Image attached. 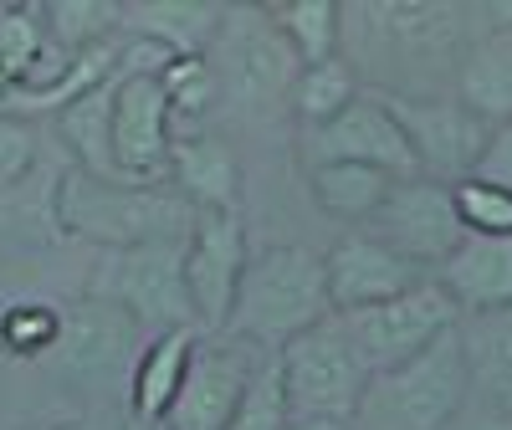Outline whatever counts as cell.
Returning <instances> with one entry per match:
<instances>
[{"instance_id":"6da1fadb","label":"cell","mask_w":512,"mask_h":430,"mask_svg":"<svg viewBox=\"0 0 512 430\" xmlns=\"http://www.w3.org/2000/svg\"><path fill=\"white\" fill-rule=\"evenodd\" d=\"M482 36V16L466 6H420V0H364L344 6L349 67L379 98H446L461 62Z\"/></svg>"},{"instance_id":"7a4b0ae2","label":"cell","mask_w":512,"mask_h":430,"mask_svg":"<svg viewBox=\"0 0 512 430\" xmlns=\"http://www.w3.org/2000/svg\"><path fill=\"white\" fill-rule=\"evenodd\" d=\"M328 318H338V313H333V297H328L323 256L308 251V246L282 241V246H267V251H251L226 333L251 343V349L282 354L292 338L313 333Z\"/></svg>"},{"instance_id":"3957f363","label":"cell","mask_w":512,"mask_h":430,"mask_svg":"<svg viewBox=\"0 0 512 430\" xmlns=\"http://www.w3.org/2000/svg\"><path fill=\"white\" fill-rule=\"evenodd\" d=\"M57 221L67 236L98 251H128L149 241H190L195 205L175 185H118L93 180L88 169H62Z\"/></svg>"},{"instance_id":"277c9868","label":"cell","mask_w":512,"mask_h":430,"mask_svg":"<svg viewBox=\"0 0 512 430\" xmlns=\"http://www.w3.org/2000/svg\"><path fill=\"white\" fill-rule=\"evenodd\" d=\"M210 72L236 118H277L292 108V88L303 77V57L262 6H226V21L210 41Z\"/></svg>"},{"instance_id":"5b68a950","label":"cell","mask_w":512,"mask_h":430,"mask_svg":"<svg viewBox=\"0 0 512 430\" xmlns=\"http://www.w3.org/2000/svg\"><path fill=\"white\" fill-rule=\"evenodd\" d=\"M466 400H472V374L451 328L410 364L369 379L354 430H446Z\"/></svg>"},{"instance_id":"8992f818","label":"cell","mask_w":512,"mask_h":430,"mask_svg":"<svg viewBox=\"0 0 512 430\" xmlns=\"http://www.w3.org/2000/svg\"><path fill=\"white\" fill-rule=\"evenodd\" d=\"M169 52L144 36L123 41V82L113 98V159L123 185H169V149H175V108L159 72Z\"/></svg>"},{"instance_id":"52a82bcc","label":"cell","mask_w":512,"mask_h":430,"mask_svg":"<svg viewBox=\"0 0 512 430\" xmlns=\"http://www.w3.org/2000/svg\"><path fill=\"white\" fill-rule=\"evenodd\" d=\"M82 297L123 308L139 328H200L190 292H185V241H149L128 251H98V262L82 282Z\"/></svg>"},{"instance_id":"ba28073f","label":"cell","mask_w":512,"mask_h":430,"mask_svg":"<svg viewBox=\"0 0 512 430\" xmlns=\"http://www.w3.org/2000/svg\"><path fill=\"white\" fill-rule=\"evenodd\" d=\"M277 359H282L292 420H354L359 415V400L369 390V369L354 354V343L338 318L318 323L303 338H292Z\"/></svg>"},{"instance_id":"9c48e42d","label":"cell","mask_w":512,"mask_h":430,"mask_svg":"<svg viewBox=\"0 0 512 430\" xmlns=\"http://www.w3.org/2000/svg\"><path fill=\"white\" fill-rule=\"evenodd\" d=\"M338 323H344L354 354L364 359V369H369V379H374V374H390V369L410 364L415 354L431 349L441 333H451V328L461 323V308L451 303V292H446L436 277H425L420 287L390 297V303L344 313Z\"/></svg>"},{"instance_id":"30bf717a","label":"cell","mask_w":512,"mask_h":430,"mask_svg":"<svg viewBox=\"0 0 512 430\" xmlns=\"http://www.w3.org/2000/svg\"><path fill=\"white\" fill-rule=\"evenodd\" d=\"M246 262L251 241L241 226V210H195V226L185 241V292L200 333H226Z\"/></svg>"},{"instance_id":"8fae6325","label":"cell","mask_w":512,"mask_h":430,"mask_svg":"<svg viewBox=\"0 0 512 430\" xmlns=\"http://www.w3.org/2000/svg\"><path fill=\"white\" fill-rule=\"evenodd\" d=\"M384 103H390L395 123L405 128L425 180H436V185L472 180V169L492 139L487 118H477L456 93H446V98H384Z\"/></svg>"},{"instance_id":"7c38bea8","label":"cell","mask_w":512,"mask_h":430,"mask_svg":"<svg viewBox=\"0 0 512 430\" xmlns=\"http://www.w3.org/2000/svg\"><path fill=\"white\" fill-rule=\"evenodd\" d=\"M297 149H303L308 169L313 164H369V169H384L390 180H420L415 149L379 93H364L323 128H303Z\"/></svg>"},{"instance_id":"4fadbf2b","label":"cell","mask_w":512,"mask_h":430,"mask_svg":"<svg viewBox=\"0 0 512 430\" xmlns=\"http://www.w3.org/2000/svg\"><path fill=\"white\" fill-rule=\"evenodd\" d=\"M364 231H374L390 251H400L405 262H415L425 272H436L446 256L466 241V221L456 210L451 185H436L425 175L420 180H400L390 190V200H384V210Z\"/></svg>"},{"instance_id":"5bb4252c","label":"cell","mask_w":512,"mask_h":430,"mask_svg":"<svg viewBox=\"0 0 512 430\" xmlns=\"http://www.w3.org/2000/svg\"><path fill=\"white\" fill-rule=\"evenodd\" d=\"M262 354L267 349H251V343H241L231 333H205L195 343L180 400L164 415V430H226Z\"/></svg>"},{"instance_id":"9a60e30c","label":"cell","mask_w":512,"mask_h":430,"mask_svg":"<svg viewBox=\"0 0 512 430\" xmlns=\"http://www.w3.org/2000/svg\"><path fill=\"white\" fill-rule=\"evenodd\" d=\"M323 272H328V297H333V313L344 318V313H359V308H379V303H390V297L420 287L425 267L405 262L400 251H390L374 231H349V236H338L323 256Z\"/></svg>"},{"instance_id":"2e32d148","label":"cell","mask_w":512,"mask_h":430,"mask_svg":"<svg viewBox=\"0 0 512 430\" xmlns=\"http://www.w3.org/2000/svg\"><path fill=\"white\" fill-rule=\"evenodd\" d=\"M134 333L139 323L128 318L123 308H108V303H93V297H77V303L62 308V338L52 359L67 369V374H113V369H134Z\"/></svg>"},{"instance_id":"e0dca14e","label":"cell","mask_w":512,"mask_h":430,"mask_svg":"<svg viewBox=\"0 0 512 430\" xmlns=\"http://www.w3.org/2000/svg\"><path fill=\"white\" fill-rule=\"evenodd\" d=\"M169 185L195 210H241V154L231 139L205 128H175L169 149Z\"/></svg>"},{"instance_id":"ac0fdd59","label":"cell","mask_w":512,"mask_h":430,"mask_svg":"<svg viewBox=\"0 0 512 430\" xmlns=\"http://www.w3.org/2000/svg\"><path fill=\"white\" fill-rule=\"evenodd\" d=\"M451 303L466 313H492V308H512V236H472L446 256L431 272Z\"/></svg>"},{"instance_id":"d6986e66","label":"cell","mask_w":512,"mask_h":430,"mask_svg":"<svg viewBox=\"0 0 512 430\" xmlns=\"http://www.w3.org/2000/svg\"><path fill=\"white\" fill-rule=\"evenodd\" d=\"M195 343H200V328H169V333L144 343L134 369H128V415L164 425L169 405L180 400V384L190 374Z\"/></svg>"},{"instance_id":"ffe728a7","label":"cell","mask_w":512,"mask_h":430,"mask_svg":"<svg viewBox=\"0 0 512 430\" xmlns=\"http://www.w3.org/2000/svg\"><path fill=\"white\" fill-rule=\"evenodd\" d=\"M456 338L466 354V374H472V395L512 410V308L466 313L456 323Z\"/></svg>"},{"instance_id":"44dd1931","label":"cell","mask_w":512,"mask_h":430,"mask_svg":"<svg viewBox=\"0 0 512 430\" xmlns=\"http://www.w3.org/2000/svg\"><path fill=\"white\" fill-rule=\"evenodd\" d=\"M118 82H123V62L108 82H98L93 93H82L72 108L57 113V134L72 149L77 169H88L93 180H118V159H113V98H118Z\"/></svg>"},{"instance_id":"7402d4cb","label":"cell","mask_w":512,"mask_h":430,"mask_svg":"<svg viewBox=\"0 0 512 430\" xmlns=\"http://www.w3.org/2000/svg\"><path fill=\"white\" fill-rule=\"evenodd\" d=\"M456 98L492 128L512 123V31L507 26H482V36L472 41V52L461 62Z\"/></svg>"},{"instance_id":"603a6c76","label":"cell","mask_w":512,"mask_h":430,"mask_svg":"<svg viewBox=\"0 0 512 430\" xmlns=\"http://www.w3.org/2000/svg\"><path fill=\"white\" fill-rule=\"evenodd\" d=\"M221 21H226V6H175V0H159V6H123V31L154 41L169 57H205Z\"/></svg>"},{"instance_id":"cb8c5ba5","label":"cell","mask_w":512,"mask_h":430,"mask_svg":"<svg viewBox=\"0 0 512 430\" xmlns=\"http://www.w3.org/2000/svg\"><path fill=\"white\" fill-rule=\"evenodd\" d=\"M395 185L400 180H390L384 169H369V164H313L308 169V190H313L318 210L333 215V221H349V226H369Z\"/></svg>"},{"instance_id":"d4e9b609","label":"cell","mask_w":512,"mask_h":430,"mask_svg":"<svg viewBox=\"0 0 512 430\" xmlns=\"http://www.w3.org/2000/svg\"><path fill=\"white\" fill-rule=\"evenodd\" d=\"M359 98H364V82L349 67V57L338 52L328 62L303 67V77H297V88H292V113L303 118V128H323Z\"/></svg>"},{"instance_id":"484cf974","label":"cell","mask_w":512,"mask_h":430,"mask_svg":"<svg viewBox=\"0 0 512 430\" xmlns=\"http://www.w3.org/2000/svg\"><path fill=\"white\" fill-rule=\"evenodd\" d=\"M272 21L303 57V67L328 62L344 47V6H333V0H287V6H272Z\"/></svg>"},{"instance_id":"4316f807","label":"cell","mask_w":512,"mask_h":430,"mask_svg":"<svg viewBox=\"0 0 512 430\" xmlns=\"http://www.w3.org/2000/svg\"><path fill=\"white\" fill-rule=\"evenodd\" d=\"M41 57H47V26H41V11L0 6V103H6L11 88L31 82Z\"/></svg>"},{"instance_id":"83f0119b","label":"cell","mask_w":512,"mask_h":430,"mask_svg":"<svg viewBox=\"0 0 512 430\" xmlns=\"http://www.w3.org/2000/svg\"><path fill=\"white\" fill-rule=\"evenodd\" d=\"M292 410H287V384H282V359L277 354H262L251 369V384L231 415L226 430H287Z\"/></svg>"},{"instance_id":"f1b7e54d","label":"cell","mask_w":512,"mask_h":430,"mask_svg":"<svg viewBox=\"0 0 512 430\" xmlns=\"http://www.w3.org/2000/svg\"><path fill=\"white\" fill-rule=\"evenodd\" d=\"M169 108L185 123H200L210 108H216L221 88H216V72H210V57H169V67L159 72Z\"/></svg>"},{"instance_id":"f546056e","label":"cell","mask_w":512,"mask_h":430,"mask_svg":"<svg viewBox=\"0 0 512 430\" xmlns=\"http://www.w3.org/2000/svg\"><path fill=\"white\" fill-rule=\"evenodd\" d=\"M62 338V308L52 303H21L0 318V343L21 359H47Z\"/></svg>"},{"instance_id":"4dcf8cb0","label":"cell","mask_w":512,"mask_h":430,"mask_svg":"<svg viewBox=\"0 0 512 430\" xmlns=\"http://www.w3.org/2000/svg\"><path fill=\"white\" fill-rule=\"evenodd\" d=\"M451 195L472 236H512V190L487 185V180H461L451 185Z\"/></svg>"},{"instance_id":"1f68e13d","label":"cell","mask_w":512,"mask_h":430,"mask_svg":"<svg viewBox=\"0 0 512 430\" xmlns=\"http://www.w3.org/2000/svg\"><path fill=\"white\" fill-rule=\"evenodd\" d=\"M36 169H41L36 128L26 118H16V113H0V190L31 180Z\"/></svg>"},{"instance_id":"d6a6232c","label":"cell","mask_w":512,"mask_h":430,"mask_svg":"<svg viewBox=\"0 0 512 430\" xmlns=\"http://www.w3.org/2000/svg\"><path fill=\"white\" fill-rule=\"evenodd\" d=\"M472 180H487V185L512 190V123H497L492 128V139H487V149H482V159L472 169Z\"/></svg>"},{"instance_id":"836d02e7","label":"cell","mask_w":512,"mask_h":430,"mask_svg":"<svg viewBox=\"0 0 512 430\" xmlns=\"http://www.w3.org/2000/svg\"><path fill=\"white\" fill-rule=\"evenodd\" d=\"M446 430H512V410H502V405H487V400H466L461 405V415L446 425Z\"/></svg>"},{"instance_id":"e575fe53","label":"cell","mask_w":512,"mask_h":430,"mask_svg":"<svg viewBox=\"0 0 512 430\" xmlns=\"http://www.w3.org/2000/svg\"><path fill=\"white\" fill-rule=\"evenodd\" d=\"M36 430H123V425H103L88 415H72V420H52V425H36Z\"/></svg>"},{"instance_id":"d590c367","label":"cell","mask_w":512,"mask_h":430,"mask_svg":"<svg viewBox=\"0 0 512 430\" xmlns=\"http://www.w3.org/2000/svg\"><path fill=\"white\" fill-rule=\"evenodd\" d=\"M287 430H354V420H287Z\"/></svg>"},{"instance_id":"8d00e7d4","label":"cell","mask_w":512,"mask_h":430,"mask_svg":"<svg viewBox=\"0 0 512 430\" xmlns=\"http://www.w3.org/2000/svg\"><path fill=\"white\" fill-rule=\"evenodd\" d=\"M123 430H164V425H149V420H134V415H128V425Z\"/></svg>"}]
</instances>
